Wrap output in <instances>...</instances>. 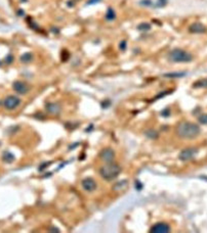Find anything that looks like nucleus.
<instances>
[{
    "mask_svg": "<svg viewBox=\"0 0 207 233\" xmlns=\"http://www.w3.org/2000/svg\"><path fill=\"white\" fill-rule=\"evenodd\" d=\"M200 127L190 122H181L176 127V134L181 139H194L200 134Z\"/></svg>",
    "mask_w": 207,
    "mask_h": 233,
    "instance_id": "f257e3e1",
    "label": "nucleus"
},
{
    "mask_svg": "<svg viewBox=\"0 0 207 233\" xmlns=\"http://www.w3.org/2000/svg\"><path fill=\"white\" fill-rule=\"evenodd\" d=\"M121 171V167L119 165L115 163H107L106 165L102 166L100 168V173L101 177L103 179H105L106 181H112V180L116 179L117 177L120 175Z\"/></svg>",
    "mask_w": 207,
    "mask_h": 233,
    "instance_id": "f03ea898",
    "label": "nucleus"
},
{
    "mask_svg": "<svg viewBox=\"0 0 207 233\" xmlns=\"http://www.w3.org/2000/svg\"><path fill=\"white\" fill-rule=\"evenodd\" d=\"M168 59L172 63H190L193 61V55L186 50L175 48L168 53Z\"/></svg>",
    "mask_w": 207,
    "mask_h": 233,
    "instance_id": "7ed1b4c3",
    "label": "nucleus"
},
{
    "mask_svg": "<svg viewBox=\"0 0 207 233\" xmlns=\"http://www.w3.org/2000/svg\"><path fill=\"white\" fill-rule=\"evenodd\" d=\"M21 104V99L18 97V96L15 95H10L7 96L5 99H4L3 102V107L6 108V110H12L15 108H17L19 105Z\"/></svg>",
    "mask_w": 207,
    "mask_h": 233,
    "instance_id": "20e7f679",
    "label": "nucleus"
},
{
    "mask_svg": "<svg viewBox=\"0 0 207 233\" xmlns=\"http://www.w3.org/2000/svg\"><path fill=\"white\" fill-rule=\"evenodd\" d=\"M198 153V149L194 148V147H190V148H186L183 151H181L178 156V158L183 161H191L192 158H195V156Z\"/></svg>",
    "mask_w": 207,
    "mask_h": 233,
    "instance_id": "39448f33",
    "label": "nucleus"
},
{
    "mask_svg": "<svg viewBox=\"0 0 207 233\" xmlns=\"http://www.w3.org/2000/svg\"><path fill=\"white\" fill-rule=\"evenodd\" d=\"M12 88L17 93L21 94V95H25V94H27L30 91V86L26 82H23V81H15V82H13Z\"/></svg>",
    "mask_w": 207,
    "mask_h": 233,
    "instance_id": "423d86ee",
    "label": "nucleus"
},
{
    "mask_svg": "<svg viewBox=\"0 0 207 233\" xmlns=\"http://www.w3.org/2000/svg\"><path fill=\"white\" fill-rule=\"evenodd\" d=\"M100 158L103 161H105L106 164L107 163H113L115 160V151L112 148H105L103 149L102 151L100 153Z\"/></svg>",
    "mask_w": 207,
    "mask_h": 233,
    "instance_id": "0eeeda50",
    "label": "nucleus"
},
{
    "mask_svg": "<svg viewBox=\"0 0 207 233\" xmlns=\"http://www.w3.org/2000/svg\"><path fill=\"white\" fill-rule=\"evenodd\" d=\"M81 185H82V188H83L85 191H87V192H93V191L96 190V188H98V183H96L95 180H93L92 178L83 179L81 182Z\"/></svg>",
    "mask_w": 207,
    "mask_h": 233,
    "instance_id": "6e6552de",
    "label": "nucleus"
},
{
    "mask_svg": "<svg viewBox=\"0 0 207 233\" xmlns=\"http://www.w3.org/2000/svg\"><path fill=\"white\" fill-rule=\"evenodd\" d=\"M152 233H168L170 232V226L166 223H157L151 228Z\"/></svg>",
    "mask_w": 207,
    "mask_h": 233,
    "instance_id": "1a4fd4ad",
    "label": "nucleus"
},
{
    "mask_svg": "<svg viewBox=\"0 0 207 233\" xmlns=\"http://www.w3.org/2000/svg\"><path fill=\"white\" fill-rule=\"evenodd\" d=\"M45 110L51 115H57V114H59L62 108H61V105H59L57 102H48V103H46V105H45Z\"/></svg>",
    "mask_w": 207,
    "mask_h": 233,
    "instance_id": "9d476101",
    "label": "nucleus"
},
{
    "mask_svg": "<svg viewBox=\"0 0 207 233\" xmlns=\"http://www.w3.org/2000/svg\"><path fill=\"white\" fill-rule=\"evenodd\" d=\"M190 32L191 33H196V34H200V33H204L206 31V28L203 24H200V23H195V24L191 25L190 27Z\"/></svg>",
    "mask_w": 207,
    "mask_h": 233,
    "instance_id": "9b49d317",
    "label": "nucleus"
},
{
    "mask_svg": "<svg viewBox=\"0 0 207 233\" xmlns=\"http://www.w3.org/2000/svg\"><path fill=\"white\" fill-rule=\"evenodd\" d=\"M15 156H13L11 153H8V151H6V153H3V156H2V160H3L5 163L7 164H10L12 163L13 161H15Z\"/></svg>",
    "mask_w": 207,
    "mask_h": 233,
    "instance_id": "f8f14e48",
    "label": "nucleus"
},
{
    "mask_svg": "<svg viewBox=\"0 0 207 233\" xmlns=\"http://www.w3.org/2000/svg\"><path fill=\"white\" fill-rule=\"evenodd\" d=\"M145 135H146L147 137L149 138V139H157L158 136H159L157 131L152 130V129H151V130H147L146 132H145Z\"/></svg>",
    "mask_w": 207,
    "mask_h": 233,
    "instance_id": "ddd939ff",
    "label": "nucleus"
},
{
    "mask_svg": "<svg viewBox=\"0 0 207 233\" xmlns=\"http://www.w3.org/2000/svg\"><path fill=\"white\" fill-rule=\"evenodd\" d=\"M32 61H33V54L32 53H25L21 56V61H23L25 64H28Z\"/></svg>",
    "mask_w": 207,
    "mask_h": 233,
    "instance_id": "4468645a",
    "label": "nucleus"
},
{
    "mask_svg": "<svg viewBox=\"0 0 207 233\" xmlns=\"http://www.w3.org/2000/svg\"><path fill=\"white\" fill-rule=\"evenodd\" d=\"M116 18V15H115V11L112 9V7H110L108 9L107 13H106V20H113Z\"/></svg>",
    "mask_w": 207,
    "mask_h": 233,
    "instance_id": "2eb2a0df",
    "label": "nucleus"
},
{
    "mask_svg": "<svg viewBox=\"0 0 207 233\" xmlns=\"http://www.w3.org/2000/svg\"><path fill=\"white\" fill-rule=\"evenodd\" d=\"M185 73H167L164 75V77L168 78H178V77H184Z\"/></svg>",
    "mask_w": 207,
    "mask_h": 233,
    "instance_id": "dca6fc26",
    "label": "nucleus"
},
{
    "mask_svg": "<svg viewBox=\"0 0 207 233\" xmlns=\"http://www.w3.org/2000/svg\"><path fill=\"white\" fill-rule=\"evenodd\" d=\"M193 86H194V87H207V79L206 80L198 81V82L195 83Z\"/></svg>",
    "mask_w": 207,
    "mask_h": 233,
    "instance_id": "f3484780",
    "label": "nucleus"
},
{
    "mask_svg": "<svg viewBox=\"0 0 207 233\" xmlns=\"http://www.w3.org/2000/svg\"><path fill=\"white\" fill-rule=\"evenodd\" d=\"M198 121H199V123L203 124V125H207V114L201 115V116L198 118Z\"/></svg>",
    "mask_w": 207,
    "mask_h": 233,
    "instance_id": "a211bd4d",
    "label": "nucleus"
},
{
    "mask_svg": "<svg viewBox=\"0 0 207 233\" xmlns=\"http://www.w3.org/2000/svg\"><path fill=\"white\" fill-rule=\"evenodd\" d=\"M151 28V26L149 24H142L141 26H139V30H149Z\"/></svg>",
    "mask_w": 207,
    "mask_h": 233,
    "instance_id": "6ab92c4d",
    "label": "nucleus"
},
{
    "mask_svg": "<svg viewBox=\"0 0 207 233\" xmlns=\"http://www.w3.org/2000/svg\"><path fill=\"white\" fill-rule=\"evenodd\" d=\"M125 44H126L125 41H122V43H121V44H120V48H121V49H122V50L125 49Z\"/></svg>",
    "mask_w": 207,
    "mask_h": 233,
    "instance_id": "aec40b11",
    "label": "nucleus"
},
{
    "mask_svg": "<svg viewBox=\"0 0 207 233\" xmlns=\"http://www.w3.org/2000/svg\"><path fill=\"white\" fill-rule=\"evenodd\" d=\"M98 1H100V0H92V1H88L87 3L88 4H91V3H94V2H98Z\"/></svg>",
    "mask_w": 207,
    "mask_h": 233,
    "instance_id": "412c9836",
    "label": "nucleus"
}]
</instances>
